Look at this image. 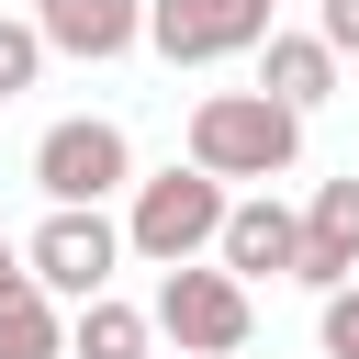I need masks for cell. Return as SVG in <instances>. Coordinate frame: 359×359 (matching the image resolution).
<instances>
[{
	"label": "cell",
	"mask_w": 359,
	"mask_h": 359,
	"mask_svg": "<svg viewBox=\"0 0 359 359\" xmlns=\"http://www.w3.org/2000/svg\"><path fill=\"white\" fill-rule=\"evenodd\" d=\"M224 213H236V180H224V168H202V157H180V168L135 180L123 236H135V258H146V269H180V258H213V247H224Z\"/></svg>",
	"instance_id": "obj_1"
},
{
	"label": "cell",
	"mask_w": 359,
	"mask_h": 359,
	"mask_svg": "<svg viewBox=\"0 0 359 359\" xmlns=\"http://www.w3.org/2000/svg\"><path fill=\"white\" fill-rule=\"evenodd\" d=\"M191 157L224 180H280L303 157V112L280 90H202L191 101Z\"/></svg>",
	"instance_id": "obj_2"
},
{
	"label": "cell",
	"mask_w": 359,
	"mask_h": 359,
	"mask_svg": "<svg viewBox=\"0 0 359 359\" xmlns=\"http://www.w3.org/2000/svg\"><path fill=\"white\" fill-rule=\"evenodd\" d=\"M157 337L168 348H191V359H236L247 348V269H224V258H180V269H157Z\"/></svg>",
	"instance_id": "obj_3"
},
{
	"label": "cell",
	"mask_w": 359,
	"mask_h": 359,
	"mask_svg": "<svg viewBox=\"0 0 359 359\" xmlns=\"http://www.w3.org/2000/svg\"><path fill=\"white\" fill-rule=\"evenodd\" d=\"M22 258H34V280H45V292L90 303V292H112V269L135 258V236H123L101 202H45V224L22 236Z\"/></svg>",
	"instance_id": "obj_4"
},
{
	"label": "cell",
	"mask_w": 359,
	"mask_h": 359,
	"mask_svg": "<svg viewBox=\"0 0 359 359\" xmlns=\"http://www.w3.org/2000/svg\"><path fill=\"white\" fill-rule=\"evenodd\" d=\"M34 191H45V202H112V191H135V146H123V123H112V112H67V123H45V135H34Z\"/></svg>",
	"instance_id": "obj_5"
},
{
	"label": "cell",
	"mask_w": 359,
	"mask_h": 359,
	"mask_svg": "<svg viewBox=\"0 0 359 359\" xmlns=\"http://www.w3.org/2000/svg\"><path fill=\"white\" fill-rule=\"evenodd\" d=\"M224 269H247V280H292L303 269V213L280 202V191H247L236 213H224V247H213Z\"/></svg>",
	"instance_id": "obj_6"
},
{
	"label": "cell",
	"mask_w": 359,
	"mask_h": 359,
	"mask_svg": "<svg viewBox=\"0 0 359 359\" xmlns=\"http://www.w3.org/2000/svg\"><path fill=\"white\" fill-rule=\"evenodd\" d=\"M303 292H337V280H359V168L348 180H314V202H303V269H292Z\"/></svg>",
	"instance_id": "obj_7"
},
{
	"label": "cell",
	"mask_w": 359,
	"mask_h": 359,
	"mask_svg": "<svg viewBox=\"0 0 359 359\" xmlns=\"http://www.w3.org/2000/svg\"><path fill=\"white\" fill-rule=\"evenodd\" d=\"M34 22H45V45L79 56V67H112V56L146 45V0H34Z\"/></svg>",
	"instance_id": "obj_8"
},
{
	"label": "cell",
	"mask_w": 359,
	"mask_h": 359,
	"mask_svg": "<svg viewBox=\"0 0 359 359\" xmlns=\"http://www.w3.org/2000/svg\"><path fill=\"white\" fill-rule=\"evenodd\" d=\"M337 67H348V56H337L325 34H269V45H258V90H280L292 112L337 101Z\"/></svg>",
	"instance_id": "obj_9"
},
{
	"label": "cell",
	"mask_w": 359,
	"mask_h": 359,
	"mask_svg": "<svg viewBox=\"0 0 359 359\" xmlns=\"http://www.w3.org/2000/svg\"><path fill=\"white\" fill-rule=\"evenodd\" d=\"M157 348V314H135L123 292H90L67 314V359H146Z\"/></svg>",
	"instance_id": "obj_10"
},
{
	"label": "cell",
	"mask_w": 359,
	"mask_h": 359,
	"mask_svg": "<svg viewBox=\"0 0 359 359\" xmlns=\"http://www.w3.org/2000/svg\"><path fill=\"white\" fill-rule=\"evenodd\" d=\"M67 292H45V280H11L0 292V359H67V314H56Z\"/></svg>",
	"instance_id": "obj_11"
},
{
	"label": "cell",
	"mask_w": 359,
	"mask_h": 359,
	"mask_svg": "<svg viewBox=\"0 0 359 359\" xmlns=\"http://www.w3.org/2000/svg\"><path fill=\"white\" fill-rule=\"evenodd\" d=\"M146 45H157L168 67H213V56H224L213 22H202V0H146Z\"/></svg>",
	"instance_id": "obj_12"
},
{
	"label": "cell",
	"mask_w": 359,
	"mask_h": 359,
	"mask_svg": "<svg viewBox=\"0 0 359 359\" xmlns=\"http://www.w3.org/2000/svg\"><path fill=\"white\" fill-rule=\"evenodd\" d=\"M45 56H56V45H45V22H34V11L11 22V11H0V101H22V90L45 79Z\"/></svg>",
	"instance_id": "obj_13"
},
{
	"label": "cell",
	"mask_w": 359,
	"mask_h": 359,
	"mask_svg": "<svg viewBox=\"0 0 359 359\" xmlns=\"http://www.w3.org/2000/svg\"><path fill=\"white\" fill-rule=\"evenodd\" d=\"M269 11H280V0H202V22H213V45H224V56H258V45L280 34Z\"/></svg>",
	"instance_id": "obj_14"
},
{
	"label": "cell",
	"mask_w": 359,
	"mask_h": 359,
	"mask_svg": "<svg viewBox=\"0 0 359 359\" xmlns=\"http://www.w3.org/2000/svg\"><path fill=\"white\" fill-rule=\"evenodd\" d=\"M314 337H325V359H359V280L325 292V325H314Z\"/></svg>",
	"instance_id": "obj_15"
},
{
	"label": "cell",
	"mask_w": 359,
	"mask_h": 359,
	"mask_svg": "<svg viewBox=\"0 0 359 359\" xmlns=\"http://www.w3.org/2000/svg\"><path fill=\"white\" fill-rule=\"evenodd\" d=\"M314 34H325L337 56H359V0H314Z\"/></svg>",
	"instance_id": "obj_16"
},
{
	"label": "cell",
	"mask_w": 359,
	"mask_h": 359,
	"mask_svg": "<svg viewBox=\"0 0 359 359\" xmlns=\"http://www.w3.org/2000/svg\"><path fill=\"white\" fill-rule=\"evenodd\" d=\"M11 280H34V258H22L11 236H0V292H11Z\"/></svg>",
	"instance_id": "obj_17"
},
{
	"label": "cell",
	"mask_w": 359,
	"mask_h": 359,
	"mask_svg": "<svg viewBox=\"0 0 359 359\" xmlns=\"http://www.w3.org/2000/svg\"><path fill=\"white\" fill-rule=\"evenodd\" d=\"M236 359H247V348H236Z\"/></svg>",
	"instance_id": "obj_18"
},
{
	"label": "cell",
	"mask_w": 359,
	"mask_h": 359,
	"mask_svg": "<svg viewBox=\"0 0 359 359\" xmlns=\"http://www.w3.org/2000/svg\"><path fill=\"white\" fill-rule=\"evenodd\" d=\"M180 359H191V348H180Z\"/></svg>",
	"instance_id": "obj_19"
}]
</instances>
